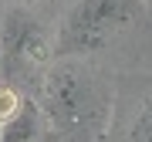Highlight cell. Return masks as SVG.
I'll list each match as a JSON object with an SVG mask.
<instances>
[{
	"mask_svg": "<svg viewBox=\"0 0 152 142\" xmlns=\"http://www.w3.org/2000/svg\"><path fill=\"white\" fill-rule=\"evenodd\" d=\"M142 0H75L54 37V58H91L142 17Z\"/></svg>",
	"mask_w": 152,
	"mask_h": 142,
	"instance_id": "obj_2",
	"label": "cell"
},
{
	"mask_svg": "<svg viewBox=\"0 0 152 142\" xmlns=\"http://www.w3.org/2000/svg\"><path fill=\"white\" fill-rule=\"evenodd\" d=\"M41 135V105L20 98L17 108L0 122V142H37Z\"/></svg>",
	"mask_w": 152,
	"mask_h": 142,
	"instance_id": "obj_4",
	"label": "cell"
},
{
	"mask_svg": "<svg viewBox=\"0 0 152 142\" xmlns=\"http://www.w3.org/2000/svg\"><path fill=\"white\" fill-rule=\"evenodd\" d=\"M112 95L85 58H58L41 81V115L68 142H88L105 125Z\"/></svg>",
	"mask_w": 152,
	"mask_h": 142,
	"instance_id": "obj_1",
	"label": "cell"
},
{
	"mask_svg": "<svg viewBox=\"0 0 152 142\" xmlns=\"http://www.w3.org/2000/svg\"><path fill=\"white\" fill-rule=\"evenodd\" d=\"M125 142H152V95H145V98L139 102Z\"/></svg>",
	"mask_w": 152,
	"mask_h": 142,
	"instance_id": "obj_5",
	"label": "cell"
},
{
	"mask_svg": "<svg viewBox=\"0 0 152 142\" xmlns=\"http://www.w3.org/2000/svg\"><path fill=\"white\" fill-rule=\"evenodd\" d=\"M54 58L48 27L27 10H10L0 24V61L10 75H24Z\"/></svg>",
	"mask_w": 152,
	"mask_h": 142,
	"instance_id": "obj_3",
	"label": "cell"
},
{
	"mask_svg": "<svg viewBox=\"0 0 152 142\" xmlns=\"http://www.w3.org/2000/svg\"><path fill=\"white\" fill-rule=\"evenodd\" d=\"M17 102H20V98H17L10 88H0V122H4L7 115H10V112L17 108Z\"/></svg>",
	"mask_w": 152,
	"mask_h": 142,
	"instance_id": "obj_6",
	"label": "cell"
}]
</instances>
